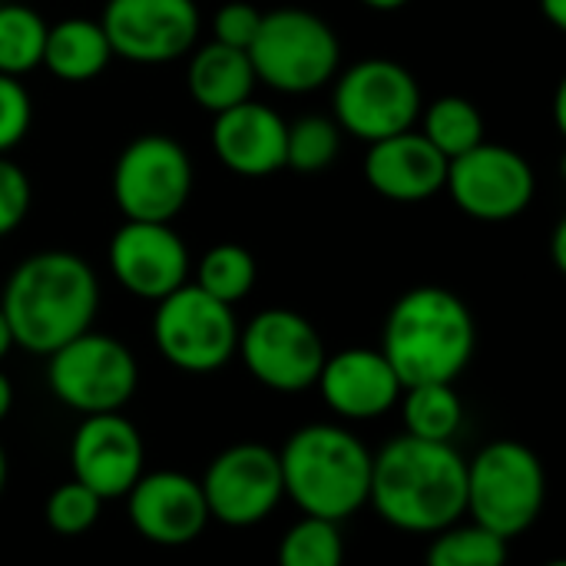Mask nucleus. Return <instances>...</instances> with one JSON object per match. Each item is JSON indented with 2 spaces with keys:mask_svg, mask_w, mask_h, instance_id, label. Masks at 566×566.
<instances>
[{
  "mask_svg": "<svg viewBox=\"0 0 566 566\" xmlns=\"http://www.w3.org/2000/svg\"><path fill=\"white\" fill-rule=\"evenodd\" d=\"M368 504L385 524L408 534H438L464 517L468 461L451 441L391 438L371 454Z\"/></svg>",
  "mask_w": 566,
  "mask_h": 566,
  "instance_id": "obj_1",
  "label": "nucleus"
},
{
  "mask_svg": "<svg viewBox=\"0 0 566 566\" xmlns=\"http://www.w3.org/2000/svg\"><path fill=\"white\" fill-rule=\"evenodd\" d=\"M99 308V282L86 259L63 249L27 255L7 279L0 312L13 345L30 355H53L76 335L93 328Z\"/></svg>",
  "mask_w": 566,
  "mask_h": 566,
  "instance_id": "obj_2",
  "label": "nucleus"
},
{
  "mask_svg": "<svg viewBox=\"0 0 566 566\" xmlns=\"http://www.w3.org/2000/svg\"><path fill=\"white\" fill-rule=\"evenodd\" d=\"M474 318L461 295L441 285L408 289L388 312L381 332V355L405 388L454 385L474 355Z\"/></svg>",
  "mask_w": 566,
  "mask_h": 566,
  "instance_id": "obj_3",
  "label": "nucleus"
},
{
  "mask_svg": "<svg viewBox=\"0 0 566 566\" xmlns=\"http://www.w3.org/2000/svg\"><path fill=\"white\" fill-rule=\"evenodd\" d=\"M282 491L305 514L342 524L368 504L371 454L338 424H305L279 451Z\"/></svg>",
  "mask_w": 566,
  "mask_h": 566,
  "instance_id": "obj_4",
  "label": "nucleus"
},
{
  "mask_svg": "<svg viewBox=\"0 0 566 566\" xmlns=\"http://www.w3.org/2000/svg\"><path fill=\"white\" fill-rule=\"evenodd\" d=\"M255 80L285 96H305L338 76L342 43L335 27L302 7L262 13L259 33L245 50Z\"/></svg>",
  "mask_w": 566,
  "mask_h": 566,
  "instance_id": "obj_5",
  "label": "nucleus"
},
{
  "mask_svg": "<svg viewBox=\"0 0 566 566\" xmlns=\"http://www.w3.org/2000/svg\"><path fill=\"white\" fill-rule=\"evenodd\" d=\"M547 501V474L541 458L511 438L491 441L468 464V507L484 531L514 541L531 531Z\"/></svg>",
  "mask_w": 566,
  "mask_h": 566,
  "instance_id": "obj_6",
  "label": "nucleus"
},
{
  "mask_svg": "<svg viewBox=\"0 0 566 566\" xmlns=\"http://www.w3.org/2000/svg\"><path fill=\"white\" fill-rule=\"evenodd\" d=\"M424 96L415 73L388 56H368L335 76L332 119L361 143H378L415 129Z\"/></svg>",
  "mask_w": 566,
  "mask_h": 566,
  "instance_id": "obj_7",
  "label": "nucleus"
},
{
  "mask_svg": "<svg viewBox=\"0 0 566 566\" xmlns=\"http://www.w3.org/2000/svg\"><path fill=\"white\" fill-rule=\"evenodd\" d=\"M196 186L186 146L166 133H143L123 146L113 166V202L123 219L172 222Z\"/></svg>",
  "mask_w": 566,
  "mask_h": 566,
  "instance_id": "obj_8",
  "label": "nucleus"
},
{
  "mask_svg": "<svg viewBox=\"0 0 566 566\" xmlns=\"http://www.w3.org/2000/svg\"><path fill=\"white\" fill-rule=\"evenodd\" d=\"M153 342L172 368L209 375L232 361L239 348V322L232 305L186 282L156 302Z\"/></svg>",
  "mask_w": 566,
  "mask_h": 566,
  "instance_id": "obj_9",
  "label": "nucleus"
},
{
  "mask_svg": "<svg viewBox=\"0 0 566 566\" xmlns=\"http://www.w3.org/2000/svg\"><path fill=\"white\" fill-rule=\"evenodd\" d=\"M46 385L73 411L109 415L136 395L139 368L133 352L103 332H83L46 355Z\"/></svg>",
  "mask_w": 566,
  "mask_h": 566,
  "instance_id": "obj_10",
  "label": "nucleus"
},
{
  "mask_svg": "<svg viewBox=\"0 0 566 566\" xmlns=\"http://www.w3.org/2000/svg\"><path fill=\"white\" fill-rule=\"evenodd\" d=\"M249 375L282 395L308 391L328 358L318 328L292 308H265L239 328L235 348Z\"/></svg>",
  "mask_w": 566,
  "mask_h": 566,
  "instance_id": "obj_11",
  "label": "nucleus"
},
{
  "mask_svg": "<svg viewBox=\"0 0 566 566\" xmlns=\"http://www.w3.org/2000/svg\"><path fill=\"white\" fill-rule=\"evenodd\" d=\"M444 192L478 222H511L534 202L537 179L517 149L484 139L464 156L448 159Z\"/></svg>",
  "mask_w": 566,
  "mask_h": 566,
  "instance_id": "obj_12",
  "label": "nucleus"
},
{
  "mask_svg": "<svg viewBox=\"0 0 566 566\" xmlns=\"http://www.w3.org/2000/svg\"><path fill=\"white\" fill-rule=\"evenodd\" d=\"M99 27L113 56L159 66L196 50L202 13L196 0H106Z\"/></svg>",
  "mask_w": 566,
  "mask_h": 566,
  "instance_id": "obj_13",
  "label": "nucleus"
},
{
  "mask_svg": "<svg viewBox=\"0 0 566 566\" xmlns=\"http://www.w3.org/2000/svg\"><path fill=\"white\" fill-rule=\"evenodd\" d=\"M199 484L209 517L229 527L262 524L285 497L279 454L255 441L232 444L216 454Z\"/></svg>",
  "mask_w": 566,
  "mask_h": 566,
  "instance_id": "obj_14",
  "label": "nucleus"
},
{
  "mask_svg": "<svg viewBox=\"0 0 566 566\" xmlns=\"http://www.w3.org/2000/svg\"><path fill=\"white\" fill-rule=\"evenodd\" d=\"M116 282L143 302H159L189 282V249L172 222L123 219L106 249Z\"/></svg>",
  "mask_w": 566,
  "mask_h": 566,
  "instance_id": "obj_15",
  "label": "nucleus"
},
{
  "mask_svg": "<svg viewBox=\"0 0 566 566\" xmlns=\"http://www.w3.org/2000/svg\"><path fill=\"white\" fill-rule=\"evenodd\" d=\"M73 481L90 488L99 501L126 497L143 478L146 448L129 418L119 411L86 415L70 444Z\"/></svg>",
  "mask_w": 566,
  "mask_h": 566,
  "instance_id": "obj_16",
  "label": "nucleus"
},
{
  "mask_svg": "<svg viewBox=\"0 0 566 566\" xmlns=\"http://www.w3.org/2000/svg\"><path fill=\"white\" fill-rule=\"evenodd\" d=\"M126 511L136 534L159 547L192 544L212 521L202 497V484L182 471L143 474L126 494Z\"/></svg>",
  "mask_w": 566,
  "mask_h": 566,
  "instance_id": "obj_17",
  "label": "nucleus"
},
{
  "mask_svg": "<svg viewBox=\"0 0 566 566\" xmlns=\"http://www.w3.org/2000/svg\"><path fill=\"white\" fill-rule=\"evenodd\" d=\"M325 405L345 421H375L401 401V378L381 348H345L325 358L318 371Z\"/></svg>",
  "mask_w": 566,
  "mask_h": 566,
  "instance_id": "obj_18",
  "label": "nucleus"
},
{
  "mask_svg": "<svg viewBox=\"0 0 566 566\" xmlns=\"http://www.w3.org/2000/svg\"><path fill=\"white\" fill-rule=\"evenodd\" d=\"M285 129L289 123L265 103L245 99L212 116V153L216 159L245 179H265L285 169Z\"/></svg>",
  "mask_w": 566,
  "mask_h": 566,
  "instance_id": "obj_19",
  "label": "nucleus"
},
{
  "mask_svg": "<svg viewBox=\"0 0 566 566\" xmlns=\"http://www.w3.org/2000/svg\"><path fill=\"white\" fill-rule=\"evenodd\" d=\"M444 176L448 159L418 129L368 143L365 182L391 202H424L444 192Z\"/></svg>",
  "mask_w": 566,
  "mask_h": 566,
  "instance_id": "obj_20",
  "label": "nucleus"
},
{
  "mask_svg": "<svg viewBox=\"0 0 566 566\" xmlns=\"http://www.w3.org/2000/svg\"><path fill=\"white\" fill-rule=\"evenodd\" d=\"M186 86H189V96L206 113L216 116L222 109H232V106L252 99V90L259 86V80H255L252 60L245 50L209 40L189 53Z\"/></svg>",
  "mask_w": 566,
  "mask_h": 566,
  "instance_id": "obj_21",
  "label": "nucleus"
},
{
  "mask_svg": "<svg viewBox=\"0 0 566 566\" xmlns=\"http://www.w3.org/2000/svg\"><path fill=\"white\" fill-rule=\"evenodd\" d=\"M113 60L109 40L99 27V20L90 17H63L56 23H46L43 40V70L53 73L63 83H90L96 80Z\"/></svg>",
  "mask_w": 566,
  "mask_h": 566,
  "instance_id": "obj_22",
  "label": "nucleus"
},
{
  "mask_svg": "<svg viewBox=\"0 0 566 566\" xmlns=\"http://www.w3.org/2000/svg\"><path fill=\"white\" fill-rule=\"evenodd\" d=\"M421 136L444 156V159H458L468 149L484 143V116L481 109L464 99V96H438L434 103L421 106Z\"/></svg>",
  "mask_w": 566,
  "mask_h": 566,
  "instance_id": "obj_23",
  "label": "nucleus"
},
{
  "mask_svg": "<svg viewBox=\"0 0 566 566\" xmlns=\"http://www.w3.org/2000/svg\"><path fill=\"white\" fill-rule=\"evenodd\" d=\"M401 418L405 434L421 441H451L461 431L464 405L454 385L434 381V385H411L401 391Z\"/></svg>",
  "mask_w": 566,
  "mask_h": 566,
  "instance_id": "obj_24",
  "label": "nucleus"
},
{
  "mask_svg": "<svg viewBox=\"0 0 566 566\" xmlns=\"http://www.w3.org/2000/svg\"><path fill=\"white\" fill-rule=\"evenodd\" d=\"M255 275H259V265L245 245L219 242V245L202 252L192 285H199L206 295H212L226 305H235L255 289Z\"/></svg>",
  "mask_w": 566,
  "mask_h": 566,
  "instance_id": "obj_25",
  "label": "nucleus"
},
{
  "mask_svg": "<svg viewBox=\"0 0 566 566\" xmlns=\"http://www.w3.org/2000/svg\"><path fill=\"white\" fill-rule=\"evenodd\" d=\"M46 20L27 3H0V73L27 76L43 63Z\"/></svg>",
  "mask_w": 566,
  "mask_h": 566,
  "instance_id": "obj_26",
  "label": "nucleus"
},
{
  "mask_svg": "<svg viewBox=\"0 0 566 566\" xmlns=\"http://www.w3.org/2000/svg\"><path fill=\"white\" fill-rule=\"evenodd\" d=\"M507 544L511 541L484 531L481 524H451L434 534L424 566H504Z\"/></svg>",
  "mask_w": 566,
  "mask_h": 566,
  "instance_id": "obj_27",
  "label": "nucleus"
},
{
  "mask_svg": "<svg viewBox=\"0 0 566 566\" xmlns=\"http://www.w3.org/2000/svg\"><path fill=\"white\" fill-rule=\"evenodd\" d=\"M342 153V129L328 116H302L285 129V169L322 172Z\"/></svg>",
  "mask_w": 566,
  "mask_h": 566,
  "instance_id": "obj_28",
  "label": "nucleus"
},
{
  "mask_svg": "<svg viewBox=\"0 0 566 566\" xmlns=\"http://www.w3.org/2000/svg\"><path fill=\"white\" fill-rule=\"evenodd\" d=\"M345 544L342 531L332 521L302 517L292 524L279 544V566H342Z\"/></svg>",
  "mask_w": 566,
  "mask_h": 566,
  "instance_id": "obj_29",
  "label": "nucleus"
},
{
  "mask_svg": "<svg viewBox=\"0 0 566 566\" xmlns=\"http://www.w3.org/2000/svg\"><path fill=\"white\" fill-rule=\"evenodd\" d=\"M99 507L103 501L90 488H83L80 481H66L46 497V524L63 537H76L99 521Z\"/></svg>",
  "mask_w": 566,
  "mask_h": 566,
  "instance_id": "obj_30",
  "label": "nucleus"
},
{
  "mask_svg": "<svg viewBox=\"0 0 566 566\" xmlns=\"http://www.w3.org/2000/svg\"><path fill=\"white\" fill-rule=\"evenodd\" d=\"M33 126V99L23 80L0 73V156H10Z\"/></svg>",
  "mask_w": 566,
  "mask_h": 566,
  "instance_id": "obj_31",
  "label": "nucleus"
},
{
  "mask_svg": "<svg viewBox=\"0 0 566 566\" xmlns=\"http://www.w3.org/2000/svg\"><path fill=\"white\" fill-rule=\"evenodd\" d=\"M30 202H33L30 176L10 156H0V239L20 229V222L30 212Z\"/></svg>",
  "mask_w": 566,
  "mask_h": 566,
  "instance_id": "obj_32",
  "label": "nucleus"
},
{
  "mask_svg": "<svg viewBox=\"0 0 566 566\" xmlns=\"http://www.w3.org/2000/svg\"><path fill=\"white\" fill-rule=\"evenodd\" d=\"M259 23H262V10L245 3V0H232V3H222L212 17V40L216 43H226V46H235V50H249L255 33H259Z\"/></svg>",
  "mask_w": 566,
  "mask_h": 566,
  "instance_id": "obj_33",
  "label": "nucleus"
},
{
  "mask_svg": "<svg viewBox=\"0 0 566 566\" xmlns=\"http://www.w3.org/2000/svg\"><path fill=\"white\" fill-rule=\"evenodd\" d=\"M541 13L547 17L551 27L566 30V0H541Z\"/></svg>",
  "mask_w": 566,
  "mask_h": 566,
  "instance_id": "obj_34",
  "label": "nucleus"
},
{
  "mask_svg": "<svg viewBox=\"0 0 566 566\" xmlns=\"http://www.w3.org/2000/svg\"><path fill=\"white\" fill-rule=\"evenodd\" d=\"M554 262L557 269H566V222L554 229Z\"/></svg>",
  "mask_w": 566,
  "mask_h": 566,
  "instance_id": "obj_35",
  "label": "nucleus"
},
{
  "mask_svg": "<svg viewBox=\"0 0 566 566\" xmlns=\"http://www.w3.org/2000/svg\"><path fill=\"white\" fill-rule=\"evenodd\" d=\"M10 408H13V385H10V378L0 371V421L10 415Z\"/></svg>",
  "mask_w": 566,
  "mask_h": 566,
  "instance_id": "obj_36",
  "label": "nucleus"
},
{
  "mask_svg": "<svg viewBox=\"0 0 566 566\" xmlns=\"http://www.w3.org/2000/svg\"><path fill=\"white\" fill-rule=\"evenodd\" d=\"M361 7H368V10H378V13H391V10H401V7H408L411 0H358Z\"/></svg>",
  "mask_w": 566,
  "mask_h": 566,
  "instance_id": "obj_37",
  "label": "nucleus"
},
{
  "mask_svg": "<svg viewBox=\"0 0 566 566\" xmlns=\"http://www.w3.org/2000/svg\"><path fill=\"white\" fill-rule=\"evenodd\" d=\"M10 348H13V335H10V325H7V318H3V312H0V361L7 358Z\"/></svg>",
  "mask_w": 566,
  "mask_h": 566,
  "instance_id": "obj_38",
  "label": "nucleus"
},
{
  "mask_svg": "<svg viewBox=\"0 0 566 566\" xmlns=\"http://www.w3.org/2000/svg\"><path fill=\"white\" fill-rule=\"evenodd\" d=\"M3 488H7V454L0 448V494H3Z\"/></svg>",
  "mask_w": 566,
  "mask_h": 566,
  "instance_id": "obj_39",
  "label": "nucleus"
},
{
  "mask_svg": "<svg viewBox=\"0 0 566 566\" xmlns=\"http://www.w3.org/2000/svg\"><path fill=\"white\" fill-rule=\"evenodd\" d=\"M544 566H566L564 560H551V564H544Z\"/></svg>",
  "mask_w": 566,
  "mask_h": 566,
  "instance_id": "obj_40",
  "label": "nucleus"
}]
</instances>
